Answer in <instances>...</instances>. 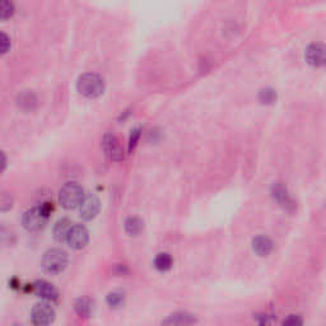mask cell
Here are the masks:
<instances>
[{"mask_svg": "<svg viewBox=\"0 0 326 326\" xmlns=\"http://www.w3.org/2000/svg\"><path fill=\"white\" fill-rule=\"evenodd\" d=\"M252 250L257 256H268L273 250V242L267 236H257L252 241Z\"/></svg>", "mask_w": 326, "mask_h": 326, "instance_id": "cell-12", "label": "cell"}, {"mask_svg": "<svg viewBox=\"0 0 326 326\" xmlns=\"http://www.w3.org/2000/svg\"><path fill=\"white\" fill-rule=\"evenodd\" d=\"M194 322H197L194 315L187 312L172 313L166 320L162 321V323H165V325H191Z\"/></svg>", "mask_w": 326, "mask_h": 326, "instance_id": "cell-13", "label": "cell"}, {"mask_svg": "<svg viewBox=\"0 0 326 326\" xmlns=\"http://www.w3.org/2000/svg\"><path fill=\"white\" fill-rule=\"evenodd\" d=\"M272 192H273V198L279 203L280 207L284 208V209L288 210V212L295 209V202H293L292 198H290L289 194H288L287 189H285L282 184L273 185Z\"/></svg>", "mask_w": 326, "mask_h": 326, "instance_id": "cell-10", "label": "cell"}, {"mask_svg": "<svg viewBox=\"0 0 326 326\" xmlns=\"http://www.w3.org/2000/svg\"><path fill=\"white\" fill-rule=\"evenodd\" d=\"M139 138H140V129L133 130L129 139V145H127V149H129L130 153H132L133 150H134V148L137 147L138 142H139Z\"/></svg>", "mask_w": 326, "mask_h": 326, "instance_id": "cell-22", "label": "cell"}, {"mask_svg": "<svg viewBox=\"0 0 326 326\" xmlns=\"http://www.w3.org/2000/svg\"><path fill=\"white\" fill-rule=\"evenodd\" d=\"M259 317H260L259 322L262 323V325H264V323H272L273 322L272 318H269L270 316H268V315H262V316H259Z\"/></svg>", "mask_w": 326, "mask_h": 326, "instance_id": "cell-27", "label": "cell"}, {"mask_svg": "<svg viewBox=\"0 0 326 326\" xmlns=\"http://www.w3.org/2000/svg\"><path fill=\"white\" fill-rule=\"evenodd\" d=\"M68 265V254L61 249H51L46 251L42 257L41 267L45 273L56 275L64 272Z\"/></svg>", "mask_w": 326, "mask_h": 326, "instance_id": "cell-3", "label": "cell"}, {"mask_svg": "<svg viewBox=\"0 0 326 326\" xmlns=\"http://www.w3.org/2000/svg\"><path fill=\"white\" fill-rule=\"evenodd\" d=\"M84 198V190L77 182H68L60 189L59 203L65 209H75Z\"/></svg>", "mask_w": 326, "mask_h": 326, "instance_id": "cell-4", "label": "cell"}, {"mask_svg": "<svg viewBox=\"0 0 326 326\" xmlns=\"http://www.w3.org/2000/svg\"><path fill=\"white\" fill-rule=\"evenodd\" d=\"M102 148H104L105 154L111 160L120 162L124 159V149L121 147V143H120L119 138L112 133L105 134L104 139H102Z\"/></svg>", "mask_w": 326, "mask_h": 326, "instance_id": "cell-6", "label": "cell"}, {"mask_svg": "<svg viewBox=\"0 0 326 326\" xmlns=\"http://www.w3.org/2000/svg\"><path fill=\"white\" fill-rule=\"evenodd\" d=\"M77 89L87 99H97L105 91V80L96 73H84L78 78Z\"/></svg>", "mask_w": 326, "mask_h": 326, "instance_id": "cell-1", "label": "cell"}, {"mask_svg": "<svg viewBox=\"0 0 326 326\" xmlns=\"http://www.w3.org/2000/svg\"><path fill=\"white\" fill-rule=\"evenodd\" d=\"M306 59L308 64L313 67H321L325 62V49L322 45L313 44L306 51Z\"/></svg>", "mask_w": 326, "mask_h": 326, "instance_id": "cell-11", "label": "cell"}, {"mask_svg": "<svg viewBox=\"0 0 326 326\" xmlns=\"http://www.w3.org/2000/svg\"><path fill=\"white\" fill-rule=\"evenodd\" d=\"M34 290L36 293V296H39L40 298H42L44 301H56L59 297L57 289L51 284V283L46 282V280H37L34 284Z\"/></svg>", "mask_w": 326, "mask_h": 326, "instance_id": "cell-9", "label": "cell"}, {"mask_svg": "<svg viewBox=\"0 0 326 326\" xmlns=\"http://www.w3.org/2000/svg\"><path fill=\"white\" fill-rule=\"evenodd\" d=\"M106 301H107V305H109L110 307L117 308L120 307V306L124 305L125 295L122 292H120V290H115V292L109 293Z\"/></svg>", "mask_w": 326, "mask_h": 326, "instance_id": "cell-20", "label": "cell"}, {"mask_svg": "<svg viewBox=\"0 0 326 326\" xmlns=\"http://www.w3.org/2000/svg\"><path fill=\"white\" fill-rule=\"evenodd\" d=\"M275 92L272 91V89H265V91H262L260 93V99L264 104H272L273 101L275 100Z\"/></svg>", "mask_w": 326, "mask_h": 326, "instance_id": "cell-23", "label": "cell"}, {"mask_svg": "<svg viewBox=\"0 0 326 326\" xmlns=\"http://www.w3.org/2000/svg\"><path fill=\"white\" fill-rule=\"evenodd\" d=\"M12 47V40L6 32L0 31V56L8 54Z\"/></svg>", "mask_w": 326, "mask_h": 326, "instance_id": "cell-21", "label": "cell"}, {"mask_svg": "<svg viewBox=\"0 0 326 326\" xmlns=\"http://www.w3.org/2000/svg\"><path fill=\"white\" fill-rule=\"evenodd\" d=\"M70 227H72V223H70L69 219H67V218H64V219H60L54 227L55 240L59 241V242L64 241L65 238H67V235H68V232H69Z\"/></svg>", "mask_w": 326, "mask_h": 326, "instance_id": "cell-18", "label": "cell"}, {"mask_svg": "<svg viewBox=\"0 0 326 326\" xmlns=\"http://www.w3.org/2000/svg\"><path fill=\"white\" fill-rule=\"evenodd\" d=\"M74 310L80 317H89L92 312V301L87 297L78 298L74 303Z\"/></svg>", "mask_w": 326, "mask_h": 326, "instance_id": "cell-16", "label": "cell"}, {"mask_svg": "<svg viewBox=\"0 0 326 326\" xmlns=\"http://www.w3.org/2000/svg\"><path fill=\"white\" fill-rule=\"evenodd\" d=\"M50 217V207L47 204L41 207H35L27 210L23 215V227L29 232H39L46 227Z\"/></svg>", "mask_w": 326, "mask_h": 326, "instance_id": "cell-2", "label": "cell"}, {"mask_svg": "<svg viewBox=\"0 0 326 326\" xmlns=\"http://www.w3.org/2000/svg\"><path fill=\"white\" fill-rule=\"evenodd\" d=\"M7 163H8V159H7V155L3 150H0V174H3L7 169Z\"/></svg>", "mask_w": 326, "mask_h": 326, "instance_id": "cell-26", "label": "cell"}, {"mask_svg": "<svg viewBox=\"0 0 326 326\" xmlns=\"http://www.w3.org/2000/svg\"><path fill=\"white\" fill-rule=\"evenodd\" d=\"M172 264H174V260H172L171 255L167 254V252L158 254L154 259V267L159 272H167V270L171 269Z\"/></svg>", "mask_w": 326, "mask_h": 326, "instance_id": "cell-19", "label": "cell"}, {"mask_svg": "<svg viewBox=\"0 0 326 326\" xmlns=\"http://www.w3.org/2000/svg\"><path fill=\"white\" fill-rule=\"evenodd\" d=\"M31 318L35 325H50V323L54 322L55 320V310L51 307L50 303H47V301L46 302L37 303V305L32 308Z\"/></svg>", "mask_w": 326, "mask_h": 326, "instance_id": "cell-7", "label": "cell"}, {"mask_svg": "<svg viewBox=\"0 0 326 326\" xmlns=\"http://www.w3.org/2000/svg\"><path fill=\"white\" fill-rule=\"evenodd\" d=\"M17 104H18L19 109H22L23 111H32L37 106V99L32 92L27 91L19 94Z\"/></svg>", "mask_w": 326, "mask_h": 326, "instance_id": "cell-15", "label": "cell"}, {"mask_svg": "<svg viewBox=\"0 0 326 326\" xmlns=\"http://www.w3.org/2000/svg\"><path fill=\"white\" fill-rule=\"evenodd\" d=\"M12 208V198L7 194H0V210H8Z\"/></svg>", "mask_w": 326, "mask_h": 326, "instance_id": "cell-24", "label": "cell"}, {"mask_svg": "<svg viewBox=\"0 0 326 326\" xmlns=\"http://www.w3.org/2000/svg\"><path fill=\"white\" fill-rule=\"evenodd\" d=\"M17 13V4L14 0H0V21H11Z\"/></svg>", "mask_w": 326, "mask_h": 326, "instance_id": "cell-14", "label": "cell"}, {"mask_svg": "<svg viewBox=\"0 0 326 326\" xmlns=\"http://www.w3.org/2000/svg\"><path fill=\"white\" fill-rule=\"evenodd\" d=\"M79 217L84 220H91L96 218V215L100 213L101 209V202L99 197L94 194L84 195L83 200L80 203L79 207Z\"/></svg>", "mask_w": 326, "mask_h": 326, "instance_id": "cell-8", "label": "cell"}, {"mask_svg": "<svg viewBox=\"0 0 326 326\" xmlns=\"http://www.w3.org/2000/svg\"><path fill=\"white\" fill-rule=\"evenodd\" d=\"M67 242L72 249L82 250L87 246L89 241V233L87 228L82 224L72 225L67 235Z\"/></svg>", "mask_w": 326, "mask_h": 326, "instance_id": "cell-5", "label": "cell"}, {"mask_svg": "<svg viewBox=\"0 0 326 326\" xmlns=\"http://www.w3.org/2000/svg\"><path fill=\"white\" fill-rule=\"evenodd\" d=\"M144 228L143 220L138 217H129L125 220V232L129 236H138Z\"/></svg>", "mask_w": 326, "mask_h": 326, "instance_id": "cell-17", "label": "cell"}, {"mask_svg": "<svg viewBox=\"0 0 326 326\" xmlns=\"http://www.w3.org/2000/svg\"><path fill=\"white\" fill-rule=\"evenodd\" d=\"M283 323H284V325L296 326V325H302L303 321H302V318H301V316H298V315H289L287 318H285L284 321H283Z\"/></svg>", "mask_w": 326, "mask_h": 326, "instance_id": "cell-25", "label": "cell"}]
</instances>
